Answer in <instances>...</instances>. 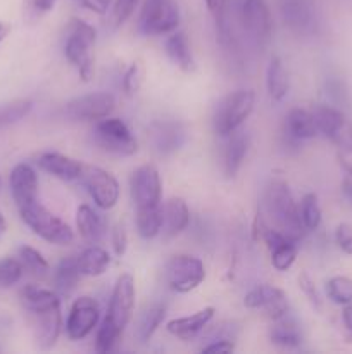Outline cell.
<instances>
[{
	"mask_svg": "<svg viewBox=\"0 0 352 354\" xmlns=\"http://www.w3.org/2000/svg\"><path fill=\"white\" fill-rule=\"evenodd\" d=\"M264 211L271 221L268 225L295 241H300L306 228L300 220L299 204L295 203L289 185L283 180H271L269 185L266 187Z\"/></svg>",
	"mask_w": 352,
	"mask_h": 354,
	"instance_id": "obj_1",
	"label": "cell"
},
{
	"mask_svg": "<svg viewBox=\"0 0 352 354\" xmlns=\"http://www.w3.org/2000/svg\"><path fill=\"white\" fill-rule=\"evenodd\" d=\"M97 31L85 19L71 17L66 26L64 55L69 64L78 71L83 82H90L93 76V47H95Z\"/></svg>",
	"mask_w": 352,
	"mask_h": 354,
	"instance_id": "obj_2",
	"label": "cell"
},
{
	"mask_svg": "<svg viewBox=\"0 0 352 354\" xmlns=\"http://www.w3.org/2000/svg\"><path fill=\"white\" fill-rule=\"evenodd\" d=\"M17 211L23 223L41 241L54 245H68L75 241L72 228L62 218L48 211L40 201H35Z\"/></svg>",
	"mask_w": 352,
	"mask_h": 354,
	"instance_id": "obj_3",
	"label": "cell"
},
{
	"mask_svg": "<svg viewBox=\"0 0 352 354\" xmlns=\"http://www.w3.org/2000/svg\"><path fill=\"white\" fill-rule=\"evenodd\" d=\"M255 93L252 90H235L219 100L213 116V128L219 137H228L240 130L254 113Z\"/></svg>",
	"mask_w": 352,
	"mask_h": 354,
	"instance_id": "obj_4",
	"label": "cell"
},
{
	"mask_svg": "<svg viewBox=\"0 0 352 354\" xmlns=\"http://www.w3.org/2000/svg\"><path fill=\"white\" fill-rule=\"evenodd\" d=\"M182 14L178 0H145L141 6L138 28L147 37H164L178 30Z\"/></svg>",
	"mask_w": 352,
	"mask_h": 354,
	"instance_id": "obj_5",
	"label": "cell"
},
{
	"mask_svg": "<svg viewBox=\"0 0 352 354\" xmlns=\"http://www.w3.org/2000/svg\"><path fill=\"white\" fill-rule=\"evenodd\" d=\"M93 140L102 151L114 156H133L138 151L137 137L121 118L107 116L97 121Z\"/></svg>",
	"mask_w": 352,
	"mask_h": 354,
	"instance_id": "obj_6",
	"label": "cell"
},
{
	"mask_svg": "<svg viewBox=\"0 0 352 354\" xmlns=\"http://www.w3.org/2000/svg\"><path fill=\"white\" fill-rule=\"evenodd\" d=\"M206 280L202 259L192 254H176L166 263V283L176 294H188Z\"/></svg>",
	"mask_w": 352,
	"mask_h": 354,
	"instance_id": "obj_7",
	"label": "cell"
},
{
	"mask_svg": "<svg viewBox=\"0 0 352 354\" xmlns=\"http://www.w3.org/2000/svg\"><path fill=\"white\" fill-rule=\"evenodd\" d=\"M81 183L85 185L86 192L92 197L93 204L99 209L109 211L119 201V183H117L116 176L113 173L106 171V169L99 168V166L83 165L81 171Z\"/></svg>",
	"mask_w": 352,
	"mask_h": 354,
	"instance_id": "obj_8",
	"label": "cell"
},
{
	"mask_svg": "<svg viewBox=\"0 0 352 354\" xmlns=\"http://www.w3.org/2000/svg\"><path fill=\"white\" fill-rule=\"evenodd\" d=\"M130 192L135 209L162 206V180L152 165H144L131 173Z\"/></svg>",
	"mask_w": 352,
	"mask_h": 354,
	"instance_id": "obj_9",
	"label": "cell"
},
{
	"mask_svg": "<svg viewBox=\"0 0 352 354\" xmlns=\"http://www.w3.org/2000/svg\"><path fill=\"white\" fill-rule=\"evenodd\" d=\"M135 297H137V290H135L133 275L123 273L121 277H117L113 294H110L106 320L119 328L121 332H124V328L130 325L131 318H133Z\"/></svg>",
	"mask_w": 352,
	"mask_h": 354,
	"instance_id": "obj_10",
	"label": "cell"
},
{
	"mask_svg": "<svg viewBox=\"0 0 352 354\" xmlns=\"http://www.w3.org/2000/svg\"><path fill=\"white\" fill-rule=\"evenodd\" d=\"M238 14L242 28L255 45L262 47L271 40L273 17L266 0H242Z\"/></svg>",
	"mask_w": 352,
	"mask_h": 354,
	"instance_id": "obj_11",
	"label": "cell"
},
{
	"mask_svg": "<svg viewBox=\"0 0 352 354\" xmlns=\"http://www.w3.org/2000/svg\"><path fill=\"white\" fill-rule=\"evenodd\" d=\"M116 107V99L109 92H95L76 97L66 104V116L72 121H97L110 116Z\"/></svg>",
	"mask_w": 352,
	"mask_h": 354,
	"instance_id": "obj_12",
	"label": "cell"
},
{
	"mask_svg": "<svg viewBox=\"0 0 352 354\" xmlns=\"http://www.w3.org/2000/svg\"><path fill=\"white\" fill-rule=\"evenodd\" d=\"M100 322V306L93 297L81 296L72 303L66 320V334L71 341H83L88 337Z\"/></svg>",
	"mask_w": 352,
	"mask_h": 354,
	"instance_id": "obj_13",
	"label": "cell"
},
{
	"mask_svg": "<svg viewBox=\"0 0 352 354\" xmlns=\"http://www.w3.org/2000/svg\"><path fill=\"white\" fill-rule=\"evenodd\" d=\"M244 306L248 310L261 311L269 320H278L283 315L289 313V299L286 294L278 287L268 286H255L254 289L248 290L244 297Z\"/></svg>",
	"mask_w": 352,
	"mask_h": 354,
	"instance_id": "obj_14",
	"label": "cell"
},
{
	"mask_svg": "<svg viewBox=\"0 0 352 354\" xmlns=\"http://www.w3.org/2000/svg\"><path fill=\"white\" fill-rule=\"evenodd\" d=\"M276 9L283 24L295 35H307L314 30L316 6L314 0H276Z\"/></svg>",
	"mask_w": 352,
	"mask_h": 354,
	"instance_id": "obj_15",
	"label": "cell"
},
{
	"mask_svg": "<svg viewBox=\"0 0 352 354\" xmlns=\"http://www.w3.org/2000/svg\"><path fill=\"white\" fill-rule=\"evenodd\" d=\"M10 196L17 209L38 201V175L28 162H19L12 168L9 176Z\"/></svg>",
	"mask_w": 352,
	"mask_h": 354,
	"instance_id": "obj_16",
	"label": "cell"
},
{
	"mask_svg": "<svg viewBox=\"0 0 352 354\" xmlns=\"http://www.w3.org/2000/svg\"><path fill=\"white\" fill-rule=\"evenodd\" d=\"M30 315L31 327H33L35 341L40 349L54 348L62 330L61 306L48 308V310L33 311Z\"/></svg>",
	"mask_w": 352,
	"mask_h": 354,
	"instance_id": "obj_17",
	"label": "cell"
},
{
	"mask_svg": "<svg viewBox=\"0 0 352 354\" xmlns=\"http://www.w3.org/2000/svg\"><path fill=\"white\" fill-rule=\"evenodd\" d=\"M152 147L161 156H168L183 147L186 142V130L179 121H155L148 128Z\"/></svg>",
	"mask_w": 352,
	"mask_h": 354,
	"instance_id": "obj_18",
	"label": "cell"
},
{
	"mask_svg": "<svg viewBox=\"0 0 352 354\" xmlns=\"http://www.w3.org/2000/svg\"><path fill=\"white\" fill-rule=\"evenodd\" d=\"M317 133L316 123H314L313 111H306L302 107H293L286 113L285 124H283V138L285 145L297 147L302 140L314 138Z\"/></svg>",
	"mask_w": 352,
	"mask_h": 354,
	"instance_id": "obj_19",
	"label": "cell"
},
{
	"mask_svg": "<svg viewBox=\"0 0 352 354\" xmlns=\"http://www.w3.org/2000/svg\"><path fill=\"white\" fill-rule=\"evenodd\" d=\"M37 165L45 173L62 180V182H75V180L81 178V162L61 154V152H43L37 158Z\"/></svg>",
	"mask_w": 352,
	"mask_h": 354,
	"instance_id": "obj_20",
	"label": "cell"
},
{
	"mask_svg": "<svg viewBox=\"0 0 352 354\" xmlns=\"http://www.w3.org/2000/svg\"><path fill=\"white\" fill-rule=\"evenodd\" d=\"M214 310L213 306L202 308V310L195 311L193 315H188V317H182V318H175V320L168 322L166 328L171 335H175L176 339H182V341H192L195 339L197 335L202 334L206 330L207 325L213 322Z\"/></svg>",
	"mask_w": 352,
	"mask_h": 354,
	"instance_id": "obj_21",
	"label": "cell"
},
{
	"mask_svg": "<svg viewBox=\"0 0 352 354\" xmlns=\"http://www.w3.org/2000/svg\"><path fill=\"white\" fill-rule=\"evenodd\" d=\"M190 209L182 197H171L162 204V237L164 241L178 237L188 228Z\"/></svg>",
	"mask_w": 352,
	"mask_h": 354,
	"instance_id": "obj_22",
	"label": "cell"
},
{
	"mask_svg": "<svg viewBox=\"0 0 352 354\" xmlns=\"http://www.w3.org/2000/svg\"><path fill=\"white\" fill-rule=\"evenodd\" d=\"M226 138V144L223 149V171L228 178L237 176L244 165L248 152V137L245 131L237 130L230 133Z\"/></svg>",
	"mask_w": 352,
	"mask_h": 354,
	"instance_id": "obj_23",
	"label": "cell"
},
{
	"mask_svg": "<svg viewBox=\"0 0 352 354\" xmlns=\"http://www.w3.org/2000/svg\"><path fill=\"white\" fill-rule=\"evenodd\" d=\"M76 230H78L79 237L86 242V244L93 245L99 244L106 235V221L104 218L93 209L88 204H81L76 209Z\"/></svg>",
	"mask_w": 352,
	"mask_h": 354,
	"instance_id": "obj_24",
	"label": "cell"
},
{
	"mask_svg": "<svg viewBox=\"0 0 352 354\" xmlns=\"http://www.w3.org/2000/svg\"><path fill=\"white\" fill-rule=\"evenodd\" d=\"M164 50L168 57L171 59L173 64L182 69V71L190 73L195 69V57H193L192 45H190L186 33L178 30L169 33L164 41Z\"/></svg>",
	"mask_w": 352,
	"mask_h": 354,
	"instance_id": "obj_25",
	"label": "cell"
},
{
	"mask_svg": "<svg viewBox=\"0 0 352 354\" xmlns=\"http://www.w3.org/2000/svg\"><path fill=\"white\" fill-rule=\"evenodd\" d=\"M269 341L283 349L299 348L302 344V332H300L299 324L289 313L283 315L278 320H273L271 328H269Z\"/></svg>",
	"mask_w": 352,
	"mask_h": 354,
	"instance_id": "obj_26",
	"label": "cell"
},
{
	"mask_svg": "<svg viewBox=\"0 0 352 354\" xmlns=\"http://www.w3.org/2000/svg\"><path fill=\"white\" fill-rule=\"evenodd\" d=\"M314 123H316L317 133L324 135L326 138H330L331 142L337 140L342 135V131L349 127L347 118L344 116L342 111H338L337 107L331 106H317L313 111Z\"/></svg>",
	"mask_w": 352,
	"mask_h": 354,
	"instance_id": "obj_27",
	"label": "cell"
},
{
	"mask_svg": "<svg viewBox=\"0 0 352 354\" xmlns=\"http://www.w3.org/2000/svg\"><path fill=\"white\" fill-rule=\"evenodd\" d=\"M19 299L26 313L48 310V308L61 306V296L55 290L28 283L19 290Z\"/></svg>",
	"mask_w": 352,
	"mask_h": 354,
	"instance_id": "obj_28",
	"label": "cell"
},
{
	"mask_svg": "<svg viewBox=\"0 0 352 354\" xmlns=\"http://www.w3.org/2000/svg\"><path fill=\"white\" fill-rule=\"evenodd\" d=\"M81 277L83 275L79 273L76 256L62 258L54 272L55 292H57L61 297H69L76 289H78V283Z\"/></svg>",
	"mask_w": 352,
	"mask_h": 354,
	"instance_id": "obj_29",
	"label": "cell"
},
{
	"mask_svg": "<svg viewBox=\"0 0 352 354\" xmlns=\"http://www.w3.org/2000/svg\"><path fill=\"white\" fill-rule=\"evenodd\" d=\"M76 261H78L79 273H81L83 277H100L109 270L110 254L106 249L93 244L90 245V248L83 249V251L76 256Z\"/></svg>",
	"mask_w": 352,
	"mask_h": 354,
	"instance_id": "obj_30",
	"label": "cell"
},
{
	"mask_svg": "<svg viewBox=\"0 0 352 354\" xmlns=\"http://www.w3.org/2000/svg\"><path fill=\"white\" fill-rule=\"evenodd\" d=\"M266 88H268L269 99L275 102H282L290 92V78L283 66L282 59L273 57L266 69Z\"/></svg>",
	"mask_w": 352,
	"mask_h": 354,
	"instance_id": "obj_31",
	"label": "cell"
},
{
	"mask_svg": "<svg viewBox=\"0 0 352 354\" xmlns=\"http://www.w3.org/2000/svg\"><path fill=\"white\" fill-rule=\"evenodd\" d=\"M166 317V306L162 304H152L147 310L141 311V315L138 317L137 328H135V335L140 342L150 341L152 335L157 332V328L161 327V324L164 322Z\"/></svg>",
	"mask_w": 352,
	"mask_h": 354,
	"instance_id": "obj_32",
	"label": "cell"
},
{
	"mask_svg": "<svg viewBox=\"0 0 352 354\" xmlns=\"http://www.w3.org/2000/svg\"><path fill=\"white\" fill-rule=\"evenodd\" d=\"M135 223L137 232L145 241H152L162 232V206L135 209Z\"/></svg>",
	"mask_w": 352,
	"mask_h": 354,
	"instance_id": "obj_33",
	"label": "cell"
},
{
	"mask_svg": "<svg viewBox=\"0 0 352 354\" xmlns=\"http://www.w3.org/2000/svg\"><path fill=\"white\" fill-rule=\"evenodd\" d=\"M17 258H19L24 272L30 273L33 279L43 280L50 273V265H48L47 259L43 258L40 251H37L31 245H21L19 251H17Z\"/></svg>",
	"mask_w": 352,
	"mask_h": 354,
	"instance_id": "obj_34",
	"label": "cell"
},
{
	"mask_svg": "<svg viewBox=\"0 0 352 354\" xmlns=\"http://www.w3.org/2000/svg\"><path fill=\"white\" fill-rule=\"evenodd\" d=\"M299 213H300V220H302V225L304 228H306V232H313L316 230V228H320L323 213H321V207H320V203H317L316 194L309 192L300 199Z\"/></svg>",
	"mask_w": 352,
	"mask_h": 354,
	"instance_id": "obj_35",
	"label": "cell"
},
{
	"mask_svg": "<svg viewBox=\"0 0 352 354\" xmlns=\"http://www.w3.org/2000/svg\"><path fill=\"white\" fill-rule=\"evenodd\" d=\"M33 109V102L28 99H17L0 106V128L9 127L24 120Z\"/></svg>",
	"mask_w": 352,
	"mask_h": 354,
	"instance_id": "obj_36",
	"label": "cell"
},
{
	"mask_svg": "<svg viewBox=\"0 0 352 354\" xmlns=\"http://www.w3.org/2000/svg\"><path fill=\"white\" fill-rule=\"evenodd\" d=\"M326 296L335 304L347 306L352 304V279L349 277H331L326 282Z\"/></svg>",
	"mask_w": 352,
	"mask_h": 354,
	"instance_id": "obj_37",
	"label": "cell"
},
{
	"mask_svg": "<svg viewBox=\"0 0 352 354\" xmlns=\"http://www.w3.org/2000/svg\"><path fill=\"white\" fill-rule=\"evenodd\" d=\"M121 337H123V332L119 328L114 327L110 322H107L106 318L100 324L99 330H97L95 337V351L100 354H107L116 349V346L119 344Z\"/></svg>",
	"mask_w": 352,
	"mask_h": 354,
	"instance_id": "obj_38",
	"label": "cell"
},
{
	"mask_svg": "<svg viewBox=\"0 0 352 354\" xmlns=\"http://www.w3.org/2000/svg\"><path fill=\"white\" fill-rule=\"evenodd\" d=\"M24 275V268L19 258H2L0 259V287L10 289L21 282Z\"/></svg>",
	"mask_w": 352,
	"mask_h": 354,
	"instance_id": "obj_39",
	"label": "cell"
},
{
	"mask_svg": "<svg viewBox=\"0 0 352 354\" xmlns=\"http://www.w3.org/2000/svg\"><path fill=\"white\" fill-rule=\"evenodd\" d=\"M140 0H114L110 7V23L114 28H119L133 16Z\"/></svg>",
	"mask_w": 352,
	"mask_h": 354,
	"instance_id": "obj_40",
	"label": "cell"
},
{
	"mask_svg": "<svg viewBox=\"0 0 352 354\" xmlns=\"http://www.w3.org/2000/svg\"><path fill=\"white\" fill-rule=\"evenodd\" d=\"M141 82H144V68H141L140 62H133L123 76L124 93L126 95H135L140 90Z\"/></svg>",
	"mask_w": 352,
	"mask_h": 354,
	"instance_id": "obj_41",
	"label": "cell"
},
{
	"mask_svg": "<svg viewBox=\"0 0 352 354\" xmlns=\"http://www.w3.org/2000/svg\"><path fill=\"white\" fill-rule=\"evenodd\" d=\"M57 0H23V10L26 19H40L41 16L54 9Z\"/></svg>",
	"mask_w": 352,
	"mask_h": 354,
	"instance_id": "obj_42",
	"label": "cell"
},
{
	"mask_svg": "<svg viewBox=\"0 0 352 354\" xmlns=\"http://www.w3.org/2000/svg\"><path fill=\"white\" fill-rule=\"evenodd\" d=\"M206 2L207 10L211 12V16L214 17L217 24V30L221 31L223 38L226 37V0H204Z\"/></svg>",
	"mask_w": 352,
	"mask_h": 354,
	"instance_id": "obj_43",
	"label": "cell"
},
{
	"mask_svg": "<svg viewBox=\"0 0 352 354\" xmlns=\"http://www.w3.org/2000/svg\"><path fill=\"white\" fill-rule=\"evenodd\" d=\"M299 287L304 292V296L307 297V301L311 303V306L316 308V310H321V296L316 289V283L313 282V279L306 272H302L299 275Z\"/></svg>",
	"mask_w": 352,
	"mask_h": 354,
	"instance_id": "obj_44",
	"label": "cell"
},
{
	"mask_svg": "<svg viewBox=\"0 0 352 354\" xmlns=\"http://www.w3.org/2000/svg\"><path fill=\"white\" fill-rule=\"evenodd\" d=\"M335 242L342 252L352 256V225L340 223L335 228Z\"/></svg>",
	"mask_w": 352,
	"mask_h": 354,
	"instance_id": "obj_45",
	"label": "cell"
},
{
	"mask_svg": "<svg viewBox=\"0 0 352 354\" xmlns=\"http://www.w3.org/2000/svg\"><path fill=\"white\" fill-rule=\"evenodd\" d=\"M110 245H113V251L116 256H123L128 249V234L124 230V227L121 223L114 225L113 230H110Z\"/></svg>",
	"mask_w": 352,
	"mask_h": 354,
	"instance_id": "obj_46",
	"label": "cell"
},
{
	"mask_svg": "<svg viewBox=\"0 0 352 354\" xmlns=\"http://www.w3.org/2000/svg\"><path fill=\"white\" fill-rule=\"evenodd\" d=\"M202 353H233L235 344L231 337H214L207 341V344H202L200 348Z\"/></svg>",
	"mask_w": 352,
	"mask_h": 354,
	"instance_id": "obj_47",
	"label": "cell"
},
{
	"mask_svg": "<svg viewBox=\"0 0 352 354\" xmlns=\"http://www.w3.org/2000/svg\"><path fill=\"white\" fill-rule=\"evenodd\" d=\"M83 3V7L90 9L95 14H106L107 10L113 7L114 0H79Z\"/></svg>",
	"mask_w": 352,
	"mask_h": 354,
	"instance_id": "obj_48",
	"label": "cell"
},
{
	"mask_svg": "<svg viewBox=\"0 0 352 354\" xmlns=\"http://www.w3.org/2000/svg\"><path fill=\"white\" fill-rule=\"evenodd\" d=\"M342 322H344L345 330L349 332V335L352 337V304H347L342 311Z\"/></svg>",
	"mask_w": 352,
	"mask_h": 354,
	"instance_id": "obj_49",
	"label": "cell"
},
{
	"mask_svg": "<svg viewBox=\"0 0 352 354\" xmlns=\"http://www.w3.org/2000/svg\"><path fill=\"white\" fill-rule=\"evenodd\" d=\"M342 190H344V196L347 197L349 203L352 204V180L351 178H345L342 182Z\"/></svg>",
	"mask_w": 352,
	"mask_h": 354,
	"instance_id": "obj_50",
	"label": "cell"
},
{
	"mask_svg": "<svg viewBox=\"0 0 352 354\" xmlns=\"http://www.w3.org/2000/svg\"><path fill=\"white\" fill-rule=\"evenodd\" d=\"M338 161H340L342 169H344V171L349 175V178L352 180V162L347 161V159H345L344 156H338Z\"/></svg>",
	"mask_w": 352,
	"mask_h": 354,
	"instance_id": "obj_51",
	"label": "cell"
},
{
	"mask_svg": "<svg viewBox=\"0 0 352 354\" xmlns=\"http://www.w3.org/2000/svg\"><path fill=\"white\" fill-rule=\"evenodd\" d=\"M9 31H10L9 23H6V21H0V44L6 40L7 35H9Z\"/></svg>",
	"mask_w": 352,
	"mask_h": 354,
	"instance_id": "obj_52",
	"label": "cell"
},
{
	"mask_svg": "<svg viewBox=\"0 0 352 354\" xmlns=\"http://www.w3.org/2000/svg\"><path fill=\"white\" fill-rule=\"evenodd\" d=\"M6 218H3V214L0 213V237H2L3 234H6Z\"/></svg>",
	"mask_w": 352,
	"mask_h": 354,
	"instance_id": "obj_53",
	"label": "cell"
},
{
	"mask_svg": "<svg viewBox=\"0 0 352 354\" xmlns=\"http://www.w3.org/2000/svg\"><path fill=\"white\" fill-rule=\"evenodd\" d=\"M0 185H2V180H0Z\"/></svg>",
	"mask_w": 352,
	"mask_h": 354,
	"instance_id": "obj_54",
	"label": "cell"
}]
</instances>
